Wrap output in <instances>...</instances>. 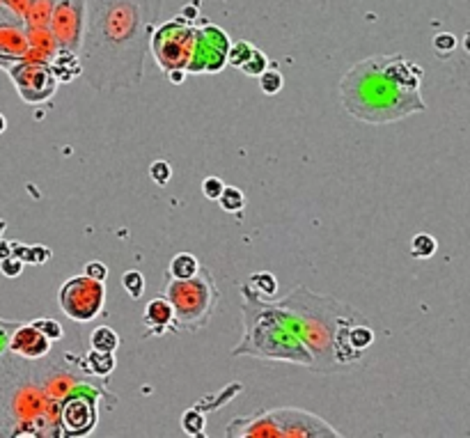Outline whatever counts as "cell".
I'll use <instances>...</instances> for the list:
<instances>
[{
    "label": "cell",
    "instance_id": "obj_32",
    "mask_svg": "<svg viewBox=\"0 0 470 438\" xmlns=\"http://www.w3.org/2000/svg\"><path fill=\"white\" fill-rule=\"evenodd\" d=\"M19 324H7V321H0V353L5 351V346L10 344V333H14V328Z\"/></svg>",
    "mask_w": 470,
    "mask_h": 438
},
{
    "label": "cell",
    "instance_id": "obj_13",
    "mask_svg": "<svg viewBox=\"0 0 470 438\" xmlns=\"http://www.w3.org/2000/svg\"><path fill=\"white\" fill-rule=\"evenodd\" d=\"M10 351L16 358L23 360H42L46 358L53 349V340L46 337L42 330H39L35 324H19L14 328L12 340H10Z\"/></svg>",
    "mask_w": 470,
    "mask_h": 438
},
{
    "label": "cell",
    "instance_id": "obj_34",
    "mask_svg": "<svg viewBox=\"0 0 470 438\" xmlns=\"http://www.w3.org/2000/svg\"><path fill=\"white\" fill-rule=\"evenodd\" d=\"M5 129H7V120H5V115L0 113V134H3Z\"/></svg>",
    "mask_w": 470,
    "mask_h": 438
},
{
    "label": "cell",
    "instance_id": "obj_3",
    "mask_svg": "<svg viewBox=\"0 0 470 438\" xmlns=\"http://www.w3.org/2000/svg\"><path fill=\"white\" fill-rule=\"evenodd\" d=\"M422 67L399 53L372 55L353 64L340 80L342 106L351 118L367 124H390L425 113L420 97Z\"/></svg>",
    "mask_w": 470,
    "mask_h": 438
},
{
    "label": "cell",
    "instance_id": "obj_21",
    "mask_svg": "<svg viewBox=\"0 0 470 438\" xmlns=\"http://www.w3.org/2000/svg\"><path fill=\"white\" fill-rule=\"evenodd\" d=\"M181 427L188 436H204V413L200 411V407H193L184 413Z\"/></svg>",
    "mask_w": 470,
    "mask_h": 438
},
{
    "label": "cell",
    "instance_id": "obj_28",
    "mask_svg": "<svg viewBox=\"0 0 470 438\" xmlns=\"http://www.w3.org/2000/svg\"><path fill=\"white\" fill-rule=\"evenodd\" d=\"M150 175H152V179H154V184L166 186L168 181L172 179V168H170V163H168V161H154V163L150 165Z\"/></svg>",
    "mask_w": 470,
    "mask_h": 438
},
{
    "label": "cell",
    "instance_id": "obj_16",
    "mask_svg": "<svg viewBox=\"0 0 470 438\" xmlns=\"http://www.w3.org/2000/svg\"><path fill=\"white\" fill-rule=\"evenodd\" d=\"M83 369H85V374H92V376H108L115 369V356L108 351L92 349L90 353H85Z\"/></svg>",
    "mask_w": 470,
    "mask_h": 438
},
{
    "label": "cell",
    "instance_id": "obj_4",
    "mask_svg": "<svg viewBox=\"0 0 470 438\" xmlns=\"http://www.w3.org/2000/svg\"><path fill=\"white\" fill-rule=\"evenodd\" d=\"M243 303V337L232 356H252L259 360H283L312 369V353L287 326L283 312L273 301L257 299L245 285H241Z\"/></svg>",
    "mask_w": 470,
    "mask_h": 438
},
{
    "label": "cell",
    "instance_id": "obj_33",
    "mask_svg": "<svg viewBox=\"0 0 470 438\" xmlns=\"http://www.w3.org/2000/svg\"><path fill=\"white\" fill-rule=\"evenodd\" d=\"M10 255H14V246H12V241L10 243H0V260H5V257H10Z\"/></svg>",
    "mask_w": 470,
    "mask_h": 438
},
{
    "label": "cell",
    "instance_id": "obj_12",
    "mask_svg": "<svg viewBox=\"0 0 470 438\" xmlns=\"http://www.w3.org/2000/svg\"><path fill=\"white\" fill-rule=\"evenodd\" d=\"M12 83L26 104H42L55 94L60 80H57V76L53 73L51 64L37 60V62L16 64L12 69Z\"/></svg>",
    "mask_w": 470,
    "mask_h": 438
},
{
    "label": "cell",
    "instance_id": "obj_29",
    "mask_svg": "<svg viewBox=\"0 0 470 438\" xmlns=\"http://www.w3.org/2000/svg\"><path fill=\"white\" fill-rule=\"evenodd\" d=\"M222 188H225V184H222L220 177H207V179L202 181V193H204V197H207V200L216 202L218 197H220V193H222Z\"/></svg>",
    "mask_w": 470,
    "mask_h": 438
},
{
    "label": "cell",
    "instance_id": "obj_9",
    "mask_svg": "<svg viewBox=\"0 0 470 438\" xmlns=\"http://www.w3.org/2000/svg\"><path fill=\"white\" fill-rule=\"evenodd\" d=\"M232 46L227 32L218 26H195L193 53L186 71L191 73H218L227 64V51Z\"/></svg>",
    "mask_w": 470,
    "mask_h": 438
},
{
    "label": "cell",
    "instance_id": "obj_24",
    "mask_svg": "<svg viewBox=\"0 0 470 438\" xmlns=\"http://www.w3.org/2000/svg\"><path fill=\"white\" fill-rule=\"evenodd\" d=\"M122 287H124V292L129 294V299H143L145 294V278L140 271H127L124 276H122Z\"/></svg>",
    "mask_w": 470,
    "mask_h": 438
},
{
    "label": "cell",
    "instance_id": "obj_11",
    "mask_svg": "<svg viewBox=\"0 0 470 438\" xmlns=\"http://www.w3.org/2000/svg\"><path fill=\"white\" fill-rule=\"evenodd\" d=\"M85 28V0H57L51 14V32L57 48L69 53L80 51Z\"/></svg>",
    "mask_w": 470,
    "mask_h": 438
},
{
    "label": "cell",
    "instance_id": "obj_22",
    "mask_svg": "<svg viewBox=\"0 0 470 438\" xmlns=\"http://www.w3.org/2000/svg\"><path fill=\"white\" fill-rule=\"evenodd\" d=\"M257 78H259V90H262L264 94H269V97H276L280 90H283V85H285L283 73H280L278 69L262 71Z\"/></svg>",
    "mask_w": 470,
    "mask_h": 438
},
{
    "label": "cell",
    "instance_id": "obj_27",
    "mask_svg": "<svg viewBox=\"0 0 470 438\" xmlns=\"http://www.w3.org/2000/svg\"><path fill=\"white\" fill-rule=\"evenodd\" d=\"M457 37L452 35V32H441V35H436L434 37V51L439 53L441 57H448L452 51L457 48Z\"/></svg>",
    "mask_w": 470,
    "mask_h": 438
},
{
    "label": "cell",
    "instance_id": "obj_25",
    "mask_svg": "<svg viewBox=\"0 0 470 438\" xmlns=\"http://www.w3.org/2000/svg\"><path fill=\"white\" fill-rule=\"evenodd\" d=\"M252 48L255 46L250 44V41H245V39L234 41V44L229 46V51H227V64H232V67H241V64L250 57Z\"/></svg>",
    "mask_w": 470,
    "mask_h": 438
},
{
    "label": "cell",
    "instance_id": "obj_2",
    "mask_svg": "<svg viewBox=\"0 0 470 438\" xmlns=\"http://www.w3.org/2000/svg\"><path fill=\"white\" fill-rule=\"evenodd\" d=\"M273 303L292 333L312 353V372L317 374H335L353 365L374 344V330L362 312L333 296L296 287Z\"/></svg>",
    "mask_w": 470,
    "mask_h": 438
},
{
    "label": "cell",
    "instance_id": "obj_36",
    "mask_svg": "<svg viewBox=\"0 0 470 438\" xmlns=\"http://www.w3.org/2000/svg\"><path fill=\"white\" fill-rule=\"evenodd\" d=\"M3 227H5V222H3V220H0V232H3Z\"/></svg>",
    "mask_w": 470,
    "mask_h": 438
},
{
    "label": "cell",
    "instance_id": "obj_35",
    "mask_svg": "<svg viewBox=\"0 0 470 438\" xmlns=\"http://www.w3.org/2000/svg\"><path fill=\"white\" fill-rule=\"evenodd\" d=\"M464 48H466V51L470 53V32H468V35L464 37Z\"/></svg>",
    "mask_w": 470,
    "mask_h": 438
},
{
    "label": "cell",
    "instance_id": "obj_1",
    "mask_svg": "<svg viewBox=\"0 0 470 438\" xmlns=\"http://www.w3.org/2000/svg\"><path fill=\"white\" fill-rule=\"evenodd\" d=\"M154 10L150 0H85L78 62L97 92H118L143 80Z\"/></svg>",
    "mask_w": 470,
    "mask_h": 438
},
{
    "label": "cell",
    "instance_id": "obj_7",
    "mask_svg": "<svg viewBox=\"0 0 470 438\" xmlns=\"http://www.w3.org/2000/svg\"><path fill=\"white\" fill-rule=\"evenodd\" d=\"M195 41V23L186 16H177L161 26L152 28L150 35V53L163 71H186L188 60L193 53Z\"/></svg>",
    "mask_w": 470,
    "mask_h": 438
},
{
    "label": "cell",
    "instance_id": "obj_20",
    "mask_svg": "<svg viewBox=\"0 0 470 438\" xmlns=\"http://www.w3.org/2000/svg\"><path fill=\"white\" fill-rule=\"evenodd\" d=\"M218 204L222 206V211H227V213H238L245 206V195H243V191L241 188H236V186H225L222 188V193H220V197H218Z\"/></svg>",
    "mask_w": 470,
    "mask_h": 438
},
{
    "label": "cell",
    "instance_id": "obj_17",
    "mask_svg": "<svg viewBox=\"0 0 470 438\" xmlns=\"http://www.w3.org/2000/svg\"><path fill=\"white\" fill-rule=\"evenodd\" d=\"M197 271H200V262H197V257H193L191 253H179V255H175V257L170 260L168 278L186 280V278H193Z\"/></svg>",
    "mask_w": 470,
    "mask_h": 438
},
{
    "label": "cell",
    "instance_id": "obj_10",
    "mask_svg": "<svg viewBox=\"0 0 470 438\" xmlns=\"http://www.w3.org/2000/svg\"><path fill=\"white\" fill-rule=\"evenodd\" d=\"M94 390H104V386L92 383L85 386L80 390L71 393L67 400L62 402L60 409V427H62V436H87L94 429L97 420H99V411H97V397L99 393Z\"/></svg>",
    "mask_w": 470,
    "mask_h": 438
},
{
    "label": "cell",
    "instance_id": "obj_6",
    "mask_svg": "<svg viewBox=\"0 0 470 438\" xmlns=\"http://www.w3.org/2000/svg\"><path fill=\"white\" fill-rule=\"evenodd\" d=\"M163 296L172 303V310H175L172 330H197L211 321V315L220 299V292L216 283H213L211 271L200 267V271L193 278L186 280L170 278Z\"/></svg>",
    "mask_w": 470,
    "mask_h": 438
},
{
    "label": "cell",
    "instance_id": "obj_5",
    "mask_svg": "<svg viewBox=\"0 0 470 438\" xmlns=\"http://www.w3.org/2000/svg\"><path fill=\"white\" fill-rule=\"evenodd\" d=\"M229 438H340L342 434L310 411L283 407L236 418L227 425Z\"/></svg>",
    "mask_w": 470,
    "mask_h": 438
},
{
    "label": "cell",
    "instance_id": "obj_26",
    "mask_svg": "<svg viewBox=\"0 0 470 438\" xmlns=\"http://www.w3.org/2000/svg\"><path fill=\"white\" fill-rule=\"evenodd\" d=\"M32 324H35L39 330H42L46 337H51L53 342L62 340V337H64V328H62L60 321H55V319H35Z\"/></svg>",
    "mask_w": 470,
    "mask_h": 438
},
{
    "label": "cell",
    "instance_id": "obj_23",
    "mask_svg": "<svg viewBox=\"0 0 470 438\" xmlns=\"http://www.w3.org/2000/svg\"><path fill=\"white\" fill-rule=\"evenodd\" d=\"M238 69H241V71L245 73V76H259L262 71H266V69H269V57H266V53L259 51V48L255 46V48H252V53H250V57H248V60H245Z\"/></svg>",
    "mask_w": 470,
    "mask_h": 438
},
{
    "label": "cell",
    "instance_id": "obj_19",
    "mask_svg": "<svg viewBox=\"0 0 470 438\" xmlns=\"http://www.w3.org/2000/svg\"><path fill=\"white\" fill-rule=\"evenodd\" d=\"M436 250H439V241H436L432 234L420 232V234H415L413 239H411V255H413L415 260L434 257Z\"/></svg>",
    "mask_w": 470,
    "mask_h": 438
},
{
    "label": "cell",
    "instance_id": "obj_31",
    "mask_svg": "<svg viewBox=\"0 0 470 438\" xmlns=\"http://www.w3.org/2000/svg\"><path fill=\"white\" fill-rule=\"evenodd\" d=\"M85 276H90V278H94V280H104L108 278V269H106V264L104 262H87L85 264Z\"/></svg>",
    "mask_w": 470,
    "mask_h": 438
},
{
    "label": "cell",
    "instance_id": "obj_30",
    "mask_svg": "<svg viewBox=\"0 0 470 438\" xmlns=\"http://www.w3.org/2000/svg\"><path fill=\"white\" fill-rule=\"evenodd\" d=\"M23 271V260L16 257V255H10V257L0 260V274L7 278H16Z\"/></svg>",
    "mask_w": 470,
    "mask_h": 438
},
{
    "label": "cell",
    "instance_id": "obj_14",
    "mask_svg": "<svg viewBox=\"0 0 470 438\" xmlns=\"http://www.w3.org/2000/svg\"><path fill=\"white\" fill-rule=\"evenodd\" d=\"M172 321H175V310L166 296H156L145 305L143 324L147 335H166L168 330H172Z\"/></svg>",
    "mask_w": 470,
    "mask_h": 438
},
{
    "label": "cell",
    "instance_id": "obj_8",
    "mask_svg": "<svg viewBox=\"0 0 470 438\" xmlns=\"http://www.w3.org/2000/svg\"><path fill=\"white\" fill-rule=\"evenodd\" d=\"M57 303L62 312L73 321H92L99 317L106 303V287L101 280H94L90 276H73L60 287L57 292Z\"/></svg>",
    "mask_w": 470,
    "mask_h": 438
},
{
    "label": "cell",
    "instance_id": "obj_15",
    "mask_svg": "<svg viewBox=\"0 0 470 438\" xmlns=\"http://www.w3.org/2000/svg\"><path fill=\"white\" fill-rule=\"evenodd\" d=\"M245 287H248L257 299L273 301V296L278 292V278L273 274H269V271H257V274H252L248 278Z\"/></svg>",
    "mask_w": 470,
    "mask_h": 438
},
{
    "label": "cell",
    "instance_id": "obj_18",
    "mask_svg": "<svg viewBox=\"0 0 470 438\" xmlns=\"http://www.w3.org/2000/svg\"><path fill=\"white\" fill-rule=\"evenodd\" d=\"M120 344V337L118 333L111 328V326H99L94 328L92 333H90V346L97 351H108V353H115Z\"/></svg>",
    "mask_w": 470,
    "mask_h": 438
}]
</instances>
